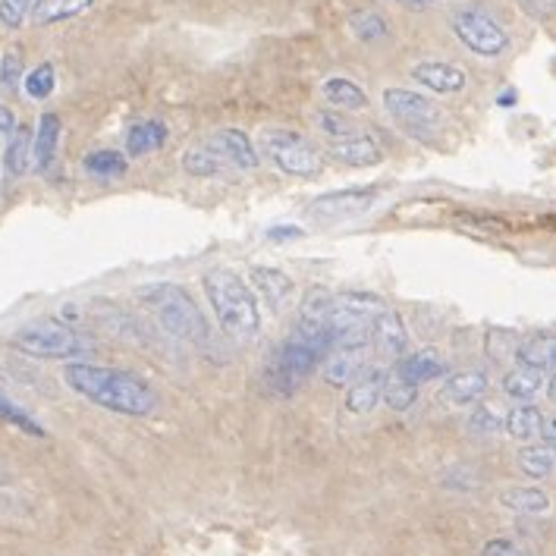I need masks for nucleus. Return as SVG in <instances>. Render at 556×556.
Instances as JSON below:
<instances>
[{
  "label": "nucleus",
  "mask_w": 556,
  "mask_h": 556,
  "mask_svg": "<svg viewBox=\"0 0 556 556\" xmlns=\"http://www.w3.org/2000/svg\"><path fill=\"white\" fill-rule=\"evenodd\" d=\"M63 381L73 393H79L91 406L117 415L146 418L157 409V393L139 375L111 368V365H91V362H70L63 368Z\"/></svg>",
  "instance_id": "1"
},
{
  "label": "nucleus",
  "mask_w": 556,
  "mask_h": 556,
  "mask_svg": "<svg viewBox=\"0 0 556 556\" xmlns=\"http://www.w3.org/2000/svg\"><path fill=\"white\" fill-rule=\"evenodd\" d=\"M207 302L220 327L236 340H252L262 330V312L252 290L236 277L233 270H211L202 280Z\"/></svg>",
  "instance_id": "2"
},
{
  "label": "nucleus",
  "mask_w": 556,
  "mask_h": 556,
  "mask_svg": "<svg viewBox=\"0 0 556 556\" xmlns=\"http://www.w3.org/2000/svg\"><path fill=\"white\" fill-rule=\"evenodd\" d=\"M142 302H146L148 312L154 315V321L161 324L170 337L182 340V343H192V346L207 343L205 315L199 312V305L192 302V295L186 293L182 287H176V283L148 287L142 293Z\"/></svg>",
  "instance_id": "3"
},
{
  "label": "nucleus",
  "mask_w": 556,
  "mask_h": 556,
  "mask_svg": "<svg viewBox=\"0 0 556 556\" xmlns=\"http://www.w3.org/2000/svg\"><path fill=\"white\" fill-rule=\"evenodd\" d=\"M10 343L31 358H83L88 352H94L91 337L60 321L26 324L13 333Z\"/></svg>",
  "instance_id": "4"
},
{
  "label": "nucleus",
  "mask_w": 556,
  "mask_h": 556,
  "mask_svg": "<svg viewBox=\"0 0 556 556\" xmlns=\"http://www.w3.org/2000/svg\"><path fill=\"white\" fill-rule=\"evenodd\" d=\"M321 352L290 337L287 343H280L274 350V355L267 358V383H270V390L280 393V396H293L295 390L305 383V378L315 368H321Z\"/></svg>",
  "instance_id": "5"
},
{
  "label": "nucleus",
  "mask_w": 556,
  "mask_h": 556,
  "mask_svg": "<svg viewBox=\"0 0 556 556\" xmlns=\"http://www.w3.org/2000/svg\"><path fill=\"white\" fill-rule=\"evenodd\" d=\"M262 151L277 164V170H283L287 176L308 179V176L321 174L318 148L293 129H264Z\"/></svg>",
  "instance_id": "6"
},
{
  "label": "nucleus",
  "mask_w": 556,
  "mask_h": 556,
  "mask_svg": "<svg viewBox=\"0 0 556 556\" xmlns=\"http://www.w3.org/2000/svg\"><path fill=\"white\" fill-rule=\"evenodd\" d=\"M453 31L478 58H500L509 51V31L481 7H463L453 16Z\"/></svg>",
  "instance_id": "7"
},
{
  "label": "nucleus",
  "mask_w": 556,
  "mask_h": 556,
  "mask_svg": "<svg viewBox=\"0 0 556 556\" xmlns=\"http://www.w3.org/2000/svg\"><path fill=\"white\" fill-rule=\"evenodd\" d=\"M383 111L396 119L403 129L409 132H434L443 126V114L434 101H428L421 91H409V88H387L383 91Z\"/></svg>",
  "instance_id": "8"
},
{
  "label": "nucleus",
  "mask_w": 556,
  "mask_h": 556,
  "mask_svg": "<svg viewBox=\"0 0 556 556\" xmlns=\"http://www.w3.org/2000/svg\"><path fill=\"white\" fill-rule=\"evenodd\" d=\"M381 189L378 186H352V189H337V192H324L315 199V205L308 207V214L315 220H327V224H340L358 217L365 211L378 205Z\"/></svg>",
  "instance_id": "9"
},
{
  "label": "nucleus",
  "mask_w": 556,
  "mask_h": 556,
  "mask_svg": "<svg viewBox=\"0 0 556 556\" xmlns=\"http://www.w3.org/2000/svg\"><path fill=\"white\" fill-rule=\"evenodd\" d=\"M383 312V302L371 293H340L333 295V315L330 327H350V324H371Z\"/></svg>",
  "instance_id": "10"
},
{
  "label": "nucleus",
  "mask_w": 556,
  "mask_h": 556,
  "mask_svg": "<svg viewBox=\"0 0 556 556\" xmlns=\"http://www.w3.org/2000/svg\"><path fill=\"white\" fill-rule=\"evenodd\" d=\"M412 79L421 83L425 88H431V91H440V94H456V91H463L466 83H469L466 70H459L453 63H440V60L415 63L412 66Z\"/></svg>",
  "instance_id": "11"
},
{
  "label": "nucleus",
  "mask_w": 556,
  "mask_h": 556,
  "mask_svg": "<svg viewBox=\"0 0 556 556\" xmlns=\"http://www.w3.org/2000/svg\"><path fill=\"white\" fill-rule=\"evenodd\" d=\"M207 142L217 148L236 170H258V164H262V154L255 151L252 139L242 129H220Z\"/></svg>",
  "instance_id": "12"
},
{
  "label": "nucleus",
  "mask_w": 556,
  "mask_h": 556,
  "mask_svg": "<svg viewBox=\"0 0 556 556\" xmlns=\"http://www.w3.org/2000/svg\"><path fill=\"white\" fill-rule=\"evenodd\" d=\"M365 352L368 346L358 350H330L321 358V378L330 387H346L358 381L362 368H365Z\"/></svg>",
  "instance_id": "13"
},
{
  "label": "nucleus",
  "mask_w": 556,
  "mask_h": 556,
  "mask_svg": "<svg viewBox=\"0 0 556 556\" xmlns=\"http://www.w3.org/2000/svg\"><path fill=\"white\" fill-rule=\"evenodd\" d=\"M330 157L346 164V167H378L383 161L381 146L371 136H343L337 142H330Z\"/></svg>",
  "instance_id": "14"
},
{
  "label": "nucleus",
  "mask_w": 556,
  "mask_h": 556,
  "mask_svg": "<svg viewBox=\"0 0 556 556\" xmlns=\"http://www.w3.org/2000/svg\"><path fill=\"white\" fill-rule=\"evenodd\" d=\"M371 346L381 355L403 358V352L409 346V333H406V324L396 312L383 308L381 315L375 318V324H371Z\"/></svg>",
  "instance_id": "15"
},
{
  "label": "nucleus",
  "mask_w": 556,
  "mask_h": 556,
  "mask_svg": "<svg viewBox=\"0 0 556 556\" xmlns=\"http://www.w3.org/2000/svg\"><path fill=\"white\" fill-rule=\"evenodd\" d=\"M390 381V371L387 368H371L365 378L352 383L350 393H346V409L352 415H368L378 403H383V390Z\"/></svg>",
  "instance_id": "16"
},
{
  "label": "nucleus",
  "mask_w": 556,
  "mask_h": 556,
  "mask_svg": "<svg viewBox=\"0 0 556 556\" xmlns=\"http://www.w3.org/2000/svg\"><path fill=\"white\" fill-rule=\"evenodd\" d=\"M60 126L58 114H41L38 117V129H35V139H31V167L38 174H48L54 157H58V146H60Z\"/></svg>",
  "instance_id": "17"
},
{
  "label": "nucleus",
  "mask_w": 556,
  "mask_h": 556,
  "mask_svg": "<svg viewBox=\"0 0 556 556\" xmlns=\"http://www.w3.org/2000/svg\"><path fill=\"white\" fill-rule=\"evenodd\" d=\"M484 393H488V375L478 371V368H471V371L453 375L450 381L443 383L440 400L450 403V406H469V403H478Z\"/></svg>",
  "instance_id": "18"
},
{
  "label": "nucleus",
  "mask_w": 556,
  "mask_h": 556,
  "mask_svg": "<svg viewBox=\"0 0 556 556\" xmlns=\"http://www.w3.org/2000/svg\"><path fill=\"white\" fill-rule=\"evenodd\" d=\"M393 375H400V378H406V381L412 383L438 381V378L446 375V362H443L434 350L412 352V355H403V358L396 362V371H393Z\"/></svg>",
  "instance_id": "19"
},
{
  "label": "nucleus",
  "mask_w": 556,
  "mask_h": 556,
  "mask_svg": "<svg viewBox=\"0 0 556 556\" xmlns=\"http://www.w3.org/2000/svg\"><path fill=\"white\" fill-rule=\"evenodd\" d=\"M516 362L528 365V368H538V371H551L556 368V333H531L519 343L516 350Z\"/></svg>",
  "instance_id": "20"
},
{
  "label": "nucleus",
  "mask_w": 556,
  "mask_h": 556,
  "mask_svg": "<svg viewBox=\"0 0 556 556\" xmlns=\"http://www.w3.org/2000/svg\"><path fill=\"white\" fill-rule=\"evenodd\" d=\"M182 170L199 179H211L230 170V161L217 151V148L205 142V146H192L189 151H182Z\"/></svg>",
  "instance_id": "21"
},
{
  "label": "nucleus",
  "mask_w": 556,
  "mask_h": 556,
  "mask_svg": "<svg viewBox=\"0 0 556 556\" xmlns=\"http://www.w3.org/2000/svg\"><path fill=\"white\" fill-rule=\"evenodd\" d=\"M249 277H252V283L258 287V293L274 305V308H283L290 299H293V280L283 274V270H277V267H252L249 270Z\"/></svg>",
  "instance_id": "22"
},
{
  "label": "nucleus",
  "mask_w": 556,
  "mask_h": 556,
  "mask_svg": "<svg viewBox=\"0 0 556 556\" xmlns=\"http://www.w3.org/2000/svg\"><path fill=\"white\" fill-rule=\"evenodd\" d=\"M167 142V126L161 119H142V123H132L129 132H126V151L132 157H142L151 154Z\"/></svg>",
  "instance_id": "23"
},
{
  "label": "nucleus",
  "mask_w": 556,
  "mask_h": 556,
  "mask_svg": "<svg viewBox=\"0 0 556 556\" xmlns=\"http://www.w3.org/2000/svg\"><path fill=\"white\" fill-rule=\"evenodd\" d=\"M321 94L324 101H327L330 108H337V111H362V108L368 104V94L355 86L352 79H346V76L327 79L321 86Z\"/></svg>",
  "instance_id": "24"
},
{
  "label": "nucleus",
  "mask_w": 556,
  "mask_h": 556,
  "mask_svg": "<svg viewBox=\"0 0 556 556\" xmlns=\"http://www.w3.org/2000/svg\"><path fill=\"white\" fill-rule=\"evenodd\" d=\"M31 129L29 126H20L10 139H7V151H3V170L7 176L20 179L26 176V170L31 167Z\"/></svg>",
  "instance_id": "25"
},
{
  "label": "nucleus",
  "mask_w": 556,
  "mask_h": 556,
  "mask_svg": "<svg viewBox=\"0 0 556 556\" xmlns=\"http://www.w3.org/2000/svg\"><path fill=\"white\" fill-rule=\"evenodd\" d=\"M91 0H35L31 7V23L35 26H54L63 20H73L79 13H86Z\"/></svg>",
  "instance_id": "26"
},
{
  "label": "nucleus",
  "mask_w": 556,
  "mask_h": 556,
  "mask_svg": "<svg viewBox=\"0 0 556 556\" xmlns=\"http://www.w3.org/2000/svg\"><path fill=\"white\" fill-rule=\"evenodd\" d=\"M503 428L509 431V438L526 443V440H534L544 431V415H541V409H534V406H516V409L506 415Z\"/></svg>",
  "instance_id": "27"
},
{
  "label": "nucleus",
  "mask_w": 556,
  "mask_h": 556,
  "mask_svg": "<svg viewBox=\"0 0 556 556\" xmlns=\"http://www.w3.org/2000/svg\"><path fill=\"white\" fill-rule=\"evenodd\" d=\"M346 26H350L352 35H355L358 41H365V45L383 41V38L390 35V26H387V20H383L378 10H355V13H350Z\"/></svg>",
  "instance_id": "28"
},
{
  "label": "nucleus",
  "mask_w": 556,
  "mask_h": 556,
  "mask_svg": "<svg viewBox=\"0 0 556 556\" xmlns=\"http://www.w3.org/2000/svg\"><path fill=\"white\" fill-rule=\"evenodd\" d=\"M541 387H544V371L528 368V365H519L516 371H509V375L503 378V390H506V396L522 400V403H526V400H534Z\"/></svg>",
  "instance_id": "29"
},
{
  "label": "nucleus",
  "mask_w": 556,
  "mask_h": 556,
  "mask_svg": "<svg viewBox=\"0 0 556 556\" xmlns=\"http://www.w3.org/2000/svg\"><path fill=\"white\" fill-rule=\"evenodd\" d=\"M503 506L522 516H544L551 513V497L538 488H513L503 494Z\"/></svg>",
  "instance_id": "30"
},
{
  "label": "nucleus",
  "mask_w": 556,
  "mask_h": 556,
  "mask_svg": "<svg viewBox=\"0 0 556 556\" xmlns=\"http://www.w3.org/2000/svg\"><path fill=\"white\" fill-rule=\"evenodd\" d=\"M556 466L554 443H531L519 453V469L526 471L528 478H547Z\"/></svg>",
  "instance_id": "31"
},
{
  "label": "nucleus",
  "mask_w": 556,
  "mask_h": 556,
  "mask_svg": "<svg viewBox=\"0 0 556 556\" xmlns=\"http://www.w3.org/2000/svg\"><path fill=\"white\" fill-rule=\"evenodd\" d=\"M88 176H98V179H119L126 174V157L119 151L111 148H101V151H91L86 157Z\"/></svg>",
  "instance_id": "32"
},
{
  "label": "nucleus",
  "mask_w": 556,
  "mask_h": 556,
  "mask_svg": "<svg viewBox=\"0 0 556 556\" xmlns=\"http://www.w3.org/2000/svg\"><path fill=\"white\" fill-rule=\"evenodd\" d=\"M333 295L330 290H321V287H312L302 305H299V318L305 321H318V324H330V315H333Z\"/></svg>",
  "instance_id": "33"
},
{
  "label": "nucleus",
  "mask_w": 556,
  "mask_h": 556,
  "mask_svg": "<svg viewBox=\"0 0 556 556\" xmlns=\"http://www.w3.org/2000/svg\"><path fill=\"white\" fill-rule=\"evenodd\" d=\"M54 86H58V73H54V66H51V63H38L31 73L23 76V88H26V94H29L31 101H45V98H51Z\"/></svg>",
  "instance_id": "34"
},
{
  "label": "nucleus",
  "mask_w": 556,
  "mask_h": 556,
  "mask_svg": "<svg viewBox=\"0 0 556 556\" xmlns=\"http://www.w3.org/2000/svg\"><path fill=\"white\" fill-rule=\"evenodd\" d=\"M415 400H418V383L406 381V378H400V375H393V378L387 381L383 403L393 412H409L412 406H415Z\"/></svg>",
  "instance_id": "35"
},
{
  "label": "nucleus",
  "mask_w": 556,
  "mask_h": 556,
  "mask_svg": "<svg viewBox=\"0 0 556 556\" xmlns=\"http://www.w3.org/2000/svg\"><path fill=\"white\" fill-rule=\"evenodd\" d=\"M0 418L7 421V425H13V428H20V431H26V434H31V438H45V428L35 421V418H29L26 412L20 409L3 390H0Z\"/></svg>",
  "instance_id": "36"
},
{
  "label": "nucleus",
  "mask_w": 556,
  "mask_h": 556,
  "mask_svg": "<svg viewBox=\"0 0 556 556\" xmlns=\"http://www.w3.org/2000/svg\"><path fill=\"white\" fill-rule=\"evenodd\" d=\"M35 0H0V26L7 29H20L31 13Z\"/></svg>",
  "instance_id": "37"
},
{
  "label": "nucleus",
  "mask_w": 556,
  "mask_h": 556,
  "mask_svg": "<svg viewBox=\"0 0 556 556\" xmlns=\"http://www.w3.org/2000/svg\"><path fill=\"white\" fill-rule=\"evenodd\" d=\"M500 428H503V421H500V415L494 409H488V406H478V409L471 412L469 418V431L471 434H497Z\"/></svg>",
  "instance_id": "38"
},
{
  "label": "nucleus",
  "mask_w": 556,
  "mask_h": 556,
  "mask_svg": "<svg viewBox=\"0 0 556 556\" xmlns=\"http://www.w3.org/2000/svg\"><path fill=\"white\" fill-rule=\"evenodd\" d=\"M20 76H23V58H20L16 48H10L7 58L0 60V86L16 88L20 86Z\"/></svg>",
  "instance_id": "39"
},
{
  "label": "nucleus",
  "mask_w": 556,
  "mask_h": 556,
  "mask_svg": "<svg viewBox=\"0 0 556 556\" xmlns=\"http://www.w3.org/2000/svg\"><path fill=\"white\" fill-rule=\"evenodd\" d=\"M318 126H321L327 136H337V139H343V136H352L350 123L340 117V114H318Z\"/></svg>",
  "instance_id": "40"
},
{
  "label": "nucleus",
  "mask_w": 556,
  "mask_h": 556,
  "mask_svg": "<svg viewBox=\"0 0 556 556\" xmlns=\"http://www.w3.org/2000/svg\"><path fill=\"white\" fill-rule=\"evenodd\" d=\"M484 556H526V551L519 547V544H513V541H506V538H494V541H488L484 544Z\"/></svg>",
  "instance_id": "41"
},
{
  "label": "nucleus",
  "mask_w": 556,
  "mask_h": 556,
  "mask_svg": "<svg viewBox=\"0 0 556 556\" xmlns=\"http://www.w3.org/2000/svg\"><path fill=\"white\" fill-rule=\"evenodd\" d=\"M16 129H20V123H16V117H13V111L0 104V139H10Z\"/></svg>",
  "instance_id": "42"
},
{
  "label": "nucleus",
  "mask_w": 556,
  "mask_h": 556,
  "mask_svg": "<svg viewBox=\"0 0 556 556\" xmlns=\"http://www.w3.org/2000/svg\"><path fill=\"white\" fill-rule=\"evenodd\" d=\"M299 236H302V230H299V227H287V224H283V227H270V230H267V239H274V242L299 239Z\"/></svg>",
  "instance_id": "43"
},
{
  "label": "nucleus",
  "mask_w": 556,
  "mask_h": 556,
  "mask_svg": "<svg viewBox=\"0 0 556 556\" xmlns=\"http://www.w3.org/2000/svg\"><path fill=\"white\" fill-rule=\"evenodd\" d=\"M541 434L547 438V443H556V418L554 421H544V431Z\"/></svg>",
  "instance_id": "44"
},
{
  "label": "nucleus",
  "mask_w": 556,
  "mask_h": 556,
  "mask_svg": "<svg viewBox=\"0 0 556 556\" xmlns=\"http://www.w3.org/2000/svg\"><path fill=\"white\" fill-rule=\"evenodd\" d=\"M500 104H503V108H513V104H516V91H503V94H500Z\"/></svg>",
  "instance_id": "45"
},
{
  "label": "nucleus",
  "mask_w": 556,
  "mask_h": 556,
  "mask_svg": "<svg viewBox=\"0 0 556 556\" xmlns=\"http://www.w3.org/2000/svg\"><path fill=\"white\" fill-rule=\"evenodd\" d=\"M547 393H551V400H554V403H556V375H554V378H551V387H547Z\"/></svg>",
  "instance_id": "46"
},
{
  "label": "nucleus",
  "mask_w": 556,
  "mask_h": 556,
  "mask_svg": "<svg viewBox=\"0 0 556 556\" xmlns=\"http://www.w3.org/2000/svg\"><path fill=\"white\" fill-rule=\"evenodd\" d=\"M0 484H7V471L0 469Z\"/></svg>",
  "instance_id": "47"
},
{
  "label": "nucleus",
  "mask_w": 556,
  "mask_h": 556,
  "mask_svg": "<svg viewBox=\"0 0 556 556\" xmlns=\"http://www.w3.org/2000/svg\"><path fill=\"white\" fill-rule=\"evenodd\" d=\"M412 3H434V0H412Z\"/></svg>",
  "instance_id": "48"
}]
</instances>
